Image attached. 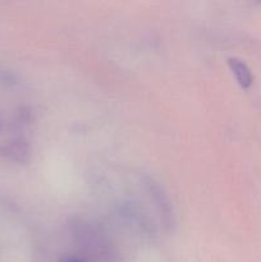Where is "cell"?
Listing matches in <instances>:
<instances>
[{
  "instance_id": "cell-2",
  "label": "cell",
  "mask_w": 261,
  "mask_h": 262,
  "mask_svg": "<svg viewBox=\"0 0 261 262\" xmlns=\"http://www.w3.org/2000/svg\"><path fill=\"white\" fill-rule=\"evenodd\" d=\"M146 186H147L148 191H150L151 196H153L154 201H155L156 207H158L160 216H163V222L166 227H171L174 224V212L173 206H171L170 201H169L168 194L164 192L163 187L160 184L156 183L153 178H147L146 181Z\"/></svg>"
},
{
  "instance_id": "cell-6",
  "label": "cell",
  "mask_w": 261,
  "mask_h": 262,
  "mask_svg": "<svg viewBox=\"0 0 261 262\" xmlns=\"http://www.w3.org/2000/svg\"><path fill=\"white\" fill-rule=\"evenodd\" d=\"M0 125H2V123H0Z\"/></svg>"
},
{
  "instance_id": "cell-1",
  "label": "cell",
  "mask_w": 261,
  "mask_h": 262,
  "mask_svg": "<svg viewBox=\"0 0 261 262\" xmlns=\"http://www.w3.org/2000/svg\"><path fill=\"white\" fill-rule=\"evenodd\" d=\"M72 237L89 250H100L106 247L107 237L101 228L83 219H74L71 223Z\"/></svg>"
},
{
  "instance_id": "cell-5",
  "label": "cell",
  "mask_w": 261,
  "mask_h": 262,
  "mask_svg": "<svg viewBox=\"0 0 261 262\" xmlns=\"http://www.w3.org/2000/svg\"><path fill=\"white\" fill-rule=\"evenodd\" d=\"M61 262H83V261L79 260V258H77V257H67V258H64Z\"/></svg>"
},
{
  "instance_id": "cell-4",
  "label": "cell",
  "mask_w": 261,
  "mask_h": 262,
  "mask_svg": "<svg viewBox=\"0 0 261 262\" xmlns=\"http://www.w3.org/2000/svg\"><path fill=\"white\" fill-rule=\"evenodd\" d=\"M228 66L234 76L235 81L238 82L243 90H247L252 86L253 76L251 69L248 68L247 64L238 58H229L228 59Z\"/></svg>"
},
{
  "instance_id": "cell-3",
  "label": "cell",
  "mask_w": 261,
  "mask_h": 262,
  "mask_svg": "<svg viewBox=\"0 0 261 262\" xmlns=\"http://www.w3.org/2000/svg\"><path fill=\"white\" fill-rule=\"evenodd\" d=\"M0 158L18 164H26L31 158V146L26 138L17 137L0 146Z\"/></svg>"
}]
</instances>
